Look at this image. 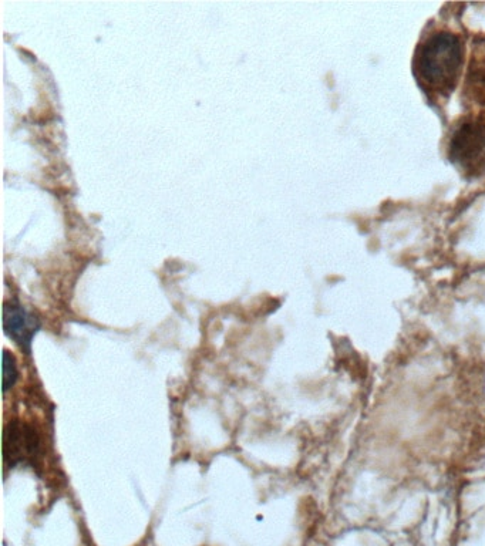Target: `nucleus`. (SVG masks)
Here are the masks:
<instances>
[{
	"label": "nucleus",
	"mask_w": 485,
	"mask_h": 546,
	"mask_svg": "<svg viewBox=\"0 0 485 546\" xmlns=\"http://www.w3.org/2000/svg\"><path fill=\"white\" fill-rule=\"evenodd\" d=\"M3 460L13 468L22 463H33L40 454V438L29 424L10 421L3 431Z\"/></svg>",
	"instance_id": "nucleus-3"
},
{
	"label": "nucleus",
	"mask_w": 485,
	"mask_h": 546,
	"mask_svg": "<svg viewBox=\"0 0 485 546\" xmlns=\"http://www.w3.org/2000/svg\"><path fill=\"white\" fill-rule=\"evenodd\" d=\"M3 379H2V390L3 393L9 392L13 386H15L16 380H18V366H16V359L12 353H9L8 350L3 352Z\"/></svg>",
	"instance_id": "nucleus-5"
},
{
	"label": "nucleus",
	"mask_w": 485,
	"mask_h": 546,
	"mask_svg": "<svg viewBox=\"0 0 485 546\" xmlns=\"http://www.w3.org/2000/svg\"><path fill=\"white\" fill-rule=\"evenodd\" d=\"M485 151V113L467 117L451 134V163L470 170L483 158Z\"/></svg>",
	"instance_id": "nucleus-2"
},
{
	"label": "nucleus",
	"mask_w": 485,
	"mask_h": 546,
	"mask_svg": "<svg viewBox=\"0 0 485 546\" xmlns=\"http://www.w3.org/2000/svg\"><path fill=\"white\" fill-rule=\"evenodd\" d=\"M40 328L39 319L16 302L6 303L3 309V329L6 335L26 352H30L33 336Z\"/></svg>",
	"instance_id": "nucleus-4"
},
{
	"label": "nucleus",
	"mask_w": 485,
	"mask_h": 546,
	"mask_svg": "<svg viewBox=\"0 0 485 546\" xmlns=\"http://www.w3.org/2000/svg\"><path fill=\"white\" fill-rule=\"evenodd\" d=\"M461 66L463 43L450 32L427 36L414 56V73L421 89L439 97H449L456 89Z\"/></svg>",
	"instance_id": "nucleus-1"
}]
</instances>
